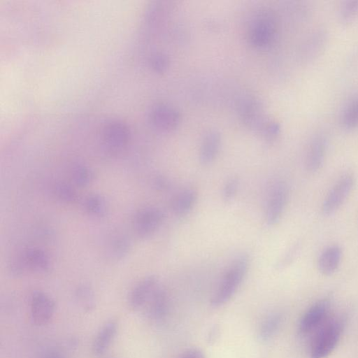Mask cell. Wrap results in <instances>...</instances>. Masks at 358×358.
Wrapping results in <instances>:
<instances>
[{"label": "cell", "instance_id": "31", "mask_svg": "<svg viewBox=\"0 0 358 358\" xmlns=\"http://www.w3.org/2000/svg\"><path fill=\"white\" fill-rule=\"evenodd\" d=\"M154 185L159 190H165L169 187V180L163 176H157L154 180Z\"/></svg>", "mask_w": 358, "mask_h": 358}, {"label": "cell", "instance_id": "29", "mask_svg": "<svg viewBox=\"0 0 358 358\" xmlns=\"http://www.w3.org/2000/svg\"><path fill=\"white\" fill-rule=\"evenodd\" d=\"M280 126L275 122H267L263 128V135L268 141L275 140L280 134Z\"/></svg>", "mask_w": 358, "mask_h": 358}, {"label": "cell", "instance_id": "9", "mask_svg": "<svg viewBox=\"0 0 358 358\" xmlns=\"http://www.w3.org/2000/svg\"><path fill=\"white\" fill-rule=\"evenodd\" d=\"M148 117L152 125L162 131L175 129L180 122L179 112L175 108L162 103L152 106Z\"/></svg>", "mask_w": 358, "mask_h": 358}, {"label": "cell", "instance_id": "26", "mask_svg": "<svg viewBox=\"0 0 358 358\" xmlns=\"http://www.w3.org/2000/svg\"><path fill=\"white\" fill-rule=\"evenodd\" d=\"M55 194L59 199L66 203L74 202L77 198L76 192L72 187L64 182L55 185Z\"/></svg>", "mask_w": 358, "mask_h": 358}, {"label": "cell", "instance_id": "1", "mask_svg": "<svg viewBox=\"0 0 358 358\" xmlns=\"http://www.w3.org/2000/svg\"><path fill=\"white\" fill-rule=\"evenodd\" d=\"M249 264V257L245 254L234 259L212 296L210 299L212 306H222L234 295L247 274Z\"/></svg>", "mask_w": 358, "mask_h": 358}, {"label": "cell", "instance_id": "27", "mask_svg": "<svg viewBox=\"0 0 358 358\" xmlns=\"http://www.w3.org/2000/svg\"><path fill=\"white\" fill-rule=\"evenodd\" d=\"M239 187V180L233 177L227 180L222 189V198L226 202L231 201L236 195Z\"/></svg>", "mask_w": 358, "mask_h": 358}, {"label": "cell", "instance_id": "30", "mask_svg": "<svg viewBox=\"0 0 358 358\" xmlns=\"http://www.w3.org/2000/svg\"><path fill=\"white\" fill-rule=\"evenodd\" d=\"M178 358H205V357L202 351L192 348L183 352Z\"/></svg>", "mask_w": 358, "mask_h": 358}, {"label": "cell", "instance_id": "18", "mask_svg": "<svg viewBox=\"0 0 358 358\" xmlns=\"http://www.w3.org/2000/svg\"><path fill=\"white\" fill-rule=\"evenodd\" d=\"M25 264L37 273H48L51 270L52 263L48 255L42 250L30 248L24 256Z\"/></svg>", "mask_w": 358, "mask_h": 358}, {"label": "cell", "instance_id": "14", "mask_svg": "<svg viewBox=\"0 0 358 358\" xmlns=\"http://www.w3.org/2000/svg\"><path fill=\"white\" fill-rule=\"evenodd\" d=\"M117 331V323L115 320L106 322L96 334L92 345L96 356L103 355L113 343Z\"/></svg>", "mask_w": 358, "mask_h": 358}, {"label": "cell", "instance_id": "3", "mask_svg": "<svg viewBox=\"0 0 358 358\" xmlns=\"http://www.w3.org/2000/svg\"><path fill=\"white\" fill-rule=\"evenodd\" d=\"M276 24L273 17L266 11H261L250 22L248 39L256 48H266L275 41Z\"/></svg>", "mask_w": 358, "mask_h": 358}, {"label": "cell", "instance_id": "5", "mask_svg": "<svg viewBox=\"0 0 358 358\" xmlns=\"http://www.w3.org/2000/svg\"><path fill=\"white\" fill-rule=\"evenodd\" d=\"M331 303L327 299L313 304L303 315L299 324V332L303 335L315 333L330 317Z\"/></svg>", "mask_w": 358, "mask_h": 358}, {"label": "cell", "instance_id": "12", "mask_svg": "<svg viewBox=\"0 0 358 358\" xmlns=\"http://www.w3.org/2000/svg\"><path fill=\"white\" fill-rule=\"evenodd\" d=\"M158 286V278L155 275L144 278L130 292L129 306L134 310H139L146 306Z\"/></svg>", "mask_w": 358, "mask_h": 358}, {"label": "cell", "instance_id": "10", "mask_svg": "<svg viewBox=\"0 0 358 358\" xmlns=\"http://www.w3.org/2000/svg\"><path fill=\"white\" fill-rule=\"evenodd\" d=\"M129 135L127 124L120 120H110L103 127V141L105 145L113 150L124 147L128 143Z\"/></svg>", "mask_w": 358, "mask_h": 358}, {"label": "cell", "instance_id": "4", "mask_svg": "<svg viewBox=\"0 0 358 358\" xmlns=\"http://www.w3.org/2000/svg\"><path fill=\"white\" fill-rule=\"evenodd\" d=\"M289 196L287 184L282 180L275 181L270 187L265 211V220L273 226L280 220L286 207Z\"/></svg>", "mask_w": 358, "mask_h": 358}, {"label": "cell", "instance_id": "22", "mask_svg": "<svg viewBox=\"0 0 358 358\" xmlns=\"http://www.w3.org/2000/svg\"><path fill=\"white\" fill-rule=\"evenodd\" d=\"M131 243L124 236H117L112 240L109 247V255L115 260L124 258L129 252Z\"/></svg>", "mask_w": 358, "mask_h": 358}, {"label": "cell", "instance_id": "20", "mask_svg": "<svg viewBox=\"0 0 358 358\" xmlns=\"http://www.w3.org/2000/svg\"><path fill=\"white\" fill-rule=\"evenodd\" d=\"M75 298L78 306L86 313L96 307V298L92 288L88 285H78L75 290Z\"/></svg>", "mask_w": 358, "mask_h": 358}, {"label": "cell", "instance_id": "32", "mask_svg": "<svg viewBox=\"0 0 358 358\" xmlns=\"http://www.w3.org/2000/svg\"><path fill=\"white\" fill-rule=\"evenodd\" d=\"M43 358H66L62 353L55 351V350H50L47 352Z\"/></svg>", "mask_w": 358, "mask_h": 358}, {"label": "cell", "instance_id": "21", "mask_svg": "<svg viewBox=\"0 0 358 358\" xmlns=\"http://www.w3.org/2000/svg\"><path fill=\"white\" fill-rule=\"evenodd\" d=\"M341 123L346 129H352L358 125V97L350 101L343 110Z\"/></svg>", "mask_w": 358, "mask_h": 358}, {"label": "cell", "instance_id": "28", "mask_svg": "<svg viewBox=\"0 0 358 358\" xmlns=\"http://www.w3.org/2000/svg\"><path fill=\"white\" fill-rule=\"evenodd\" d=\"M169 63V58L162 52L153 54L150 58V64L156 72H163L168 67Z\"/></svg>", "mask_w": 358, "mask_h": 358}, {"label": "cell", "instance_id": "23", "mask_svg": "<svg viewBox=\"0 0 358 358\" xmlns=\"http://www.w3.org/2000/svg\"><path fill=\"white\" fill-rule=\"evenodd\" d=\"M84 205L89 213L98 217L103 216L107 210L104 198L97 194L88 196Z\"/></svg>", "mask_w": 358, "mask_h": 358}, {"label": "cell", "instance_id": "13", "mask_svg": "<svg viewBox=\"0 0 358 358\" xmlns=\"http://www.w3.org/2000/svg\"><path fill=\"white\" fill-rule=\"evenodd\" d=\"M169 302L167 291L159 285L146 304L148 319L155 322L162 321L169 313Z\"/></svg>", "mask_w": 358, "mask_h": 358}, {"label": "cell", "instance_id": "2", "mask_svg": "<svg viewBox=\"0 0 358 358\" xmlns=\"http://www.w3.org/2000/svg\"><path fill=\"white\" fill-rule=\"evenodd\" d=\"M344 326L343 316H330L315 332L310 347V358L327 357L338 343Z\"/></svg>", "mask_w": 358, "mask_h": 358}, {"label": "cell", "instance_id": "16", "mask_svg": "<svg viewBox=\"0 0 358 358\" xmlns=\"http://www.w3.org/2000/svg\"><path fill=\"white\" fill-rule=\"evenodd\" d=\"M221 146V137L215 131H208L202 140L199 160L202 164L206 165L213 162L216 158Z\"/></svg>", "mask_w": 358, "mask_h": 358}, {"label": "cell", "instance_id": "8", "mask_svg": "<svg viewBox=\"0 0 358 358\" xmlns=\"http://www.w3.org/2000/svg\"><path fill=\"white\" fill-rule=\"evenodd\" d=\"M55 311V301L46 293L34 292L30 297V316L36 326H44L50 322Z\"/></svg>", "mask_w": 358, "mask_h": 358}, {"label": "cell", "instance_id": "19", "mask_svg": "<svg viewBox=\"0 0 358 358\" xmlns=\"http://www.w3.org/2000/svg\"><path fill=\"white\" fill-rule=\"evenodd\" d=\"M282 322V315L279 313H274L268 315L262 322L259 336L261 340L266 341L270 340L278 331Z\"/></svg>", "mask_w": 358, "mask_h": 358}, {"label": "cell", "instance_id": "17", "mask_svg": "<svg viewBox=\"0 0 358 358\" xmlns=\"http://www.w3.org/2000/svg\"><path fill=\"white\" fill-rule=\"evenodd\" d=\"M197 194L189 188L184 189L176 193L171 201V209L179 217L188 214L196 203Z\"/></svg>", "mask_w": 358, "mask_h": 358}, {"label": "cell", "instance_id": "7", "mask_svg": "<svg viewBox=\"0 0 358 358\" xmlns=\"http://www.w3.org/2000/svg\"><path fill=\"white\" fill-rule=\"evenodd\" d=\"M355 185V178L350 174L341 177L331 187L322 205L324 215H329L335 213L350 195Z\"/></svg>", "mask_w": 358, "mask_h": 358}, {"label": "cell", "instance_id": "6", "mask_svg": "<svg viewBox=\"0 0 358 358\" xmlns=\"http://www.w3.org/2000/svg\"><path fill=\"white\" fill-rule=\"evenodd\" d=\"M164 220V213L159 208L149 206L138 210L134 216V229L142 239L152 236Z\"/></svg>", "mask_w": 358, "mask_h": 358}, {"label": "cell", "instance_id": "11", "mask_svg": "<svg viewBox=\"0 0 358 358\" xmlns=\"http://www.w3.org/2000/svg\"><path fill=\"white\" fill-rule=\"evenodd\" d=\"M327 148V138L317 134L310 140L305 155V166L310 172H316L322 166Z\"/></svg>", "mask_w": 358, "mask_h": 358}, {"label": "cell", "instance_id": "15", "mask_svg": "<svg viewBox=\"0 0 358 358\" xmlns=\"http://www.w3.org/2000/svg\"><path fill=\"white\" fill-rule=\"evenodd\" d=\"M342 257V250L337 245L326 248L320 254L317 260L319 271L324 275H329L338 268Z\"/></svg>", "mask_w": 358, "mask_h": 358}, {"label": "cell", "instance_id": "24", "mask_svg": "<svg viewBox=\"0 0 358 358\" xmlns=\"http://www.w3.org/2000/svg\"><path fill=\"white\" fill-rule=\"evenodd\" d=\"M358 15V0H346L342 2L338 10L341 22L349 23Z\"/></svg>", "mask_w": 358, "mask_h": 358}, {"label": "cell", "instance_id": "25", "mask_svg": "<svg viewBox=\"0 0 358 358\" xmlns=\"http://www.w3.org/2000/svg\"><path fill=\"white\" fill-rule=\"evenodd\" d=\"M72 179L77 186L85 187L92 181L93 173L88 167L78 164L72 170Z\"/></svg>", "mask_w": 358, "mask_h": 358}]
</instances>
